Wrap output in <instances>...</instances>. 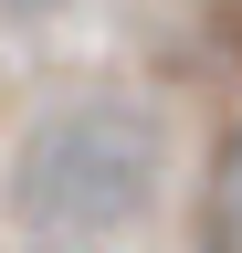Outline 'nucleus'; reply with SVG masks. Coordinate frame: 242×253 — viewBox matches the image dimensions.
<instances>
[{
	"label": "nucleus",
	"mask_w": 242,
	"mask_h": 253,
	"mask_svg": "<svg viewBox=\"0 0 242 253\" xmlns=\"http://www.w3.org/2000/svg\"><path fill=\"white\" fill-rule=\"evenodd\" d=\"M11 201L42 243H116L158 201V116L137 95H74L21 137Z\"/></svg>",
	"instance_id": "1"
}]
</instances>
